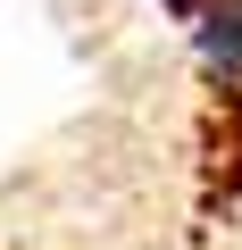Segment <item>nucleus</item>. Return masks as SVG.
Listing matches in <instances>:
<instances>
[{"label":"nucleus","mask_w":242,"mask_h":250,"mask_svg":"<svg viewBox=\"0 0 242 250\" xmlns=\"http://www.w3.org/2000/svg\"><path fill=\"white\" fill-rule=\"evenodd\" d=\"M192 50H200V75L217 92H242V0H209L192 17Z\"/></svg>","instance_id":"f257e3e1"},{"label":"nucleus","mask_w":242,"mask_h":250,"mask_svg":"<svg viewBox=\"0 0 242 250\" xmlns=\"http://www.w3.org/2000/svg\"><path fill=\"white\" fill-rule=\"evenodd\" d=\"M167 9H176V17H184V25H192V17H200V9H209V0H167Z\"/></svg>","instance_id":"f03ea898"}]
</instances>
